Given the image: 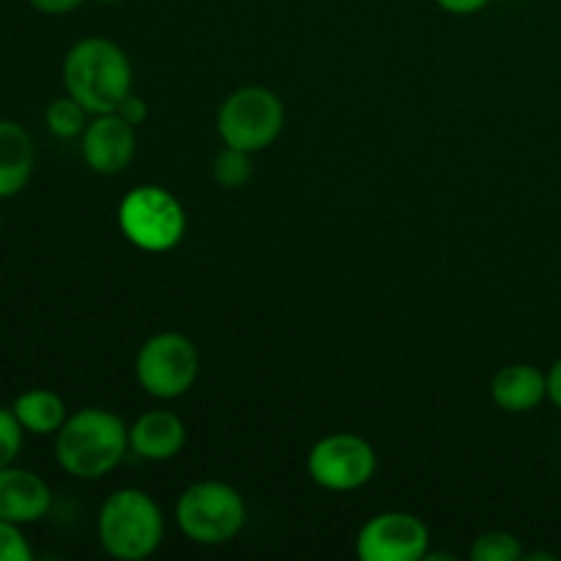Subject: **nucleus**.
Returning a JSON list of instances; mask_svg holds the SVG:
<instances>
[{
  "label": "nucleus",
  "instance_id": "obj_1",
  "mask_svg": "<svg viewBox=\"0 0 561 561\" xmlns=\"http://www.w3.org/2000/svg\"><path fill=\"white\" fill-rule=\"evenodd\" d=\"M129 453V427L118 414L88 405L55 433V460L75 480H102Z\"/></svg>",
  "mask_w": 561,
  "mask_h": 561
},
{
  "label": "nucleus",
  "instance_id": "obj_2",
  "mask_svg": "<svg viewBox=\"0 0 561 561\" xmlns=\"http://www.w3.org/2000/svg\"><path fill=\"white\" fill-rule=\"evenodd\" d=\"M64 88L91 115L115 113L131 93L129 55L104 36L80 38L64 58Z\"/></svg>",
  "mask_w": 561,
  "mask_h": 561
},
{
  "label": "nucleus",
  "instance_id": "obj_3",
  "mask_svg": "<svg viewBox=\"0 0 561 561\" xmlns=\"http://www.w3.org/2000/svg\"><path fill=\"white\" fill-rule=\"evenodd\" d=\"M96 535L113 559H148L164 540V515L146 491L121 488L104 499L96 518Z\"/></svg>",
  "mask_w": 561,
  "mask_h": 561
},
{
  "label": "nucleus",
  "instance_id": "obj_4",
  "mask_svg": "<svg viewBox=\"0 0 561 561\" xmlns=\"http://www.w3.org/2000/svg\"><path fill=\"white\" fill-rule=\"evenodd\" d=\"M175 524H179L181 535L197 546H225L244 529V496L228 482H195L179 496Z\"/></svg>",
  "mask_w": 561,
  "mask_h": 561
},
{
  "label": "nucleus",
  "instance_id": "obj_5",
  "mask_svg": "<svg viewBox=\"0 0 561 561\" xmlns=\"http://www.w3.org/2000/svg\"><path fill=\"white\" fill-rule=\"evenodd\" d=\"M118 228L137 250L168 252L184 239L186 214L162 186H135L118 206Z\"/></svg>",
  "mask_w": 561,
  "mask_h": 561
},
{
  "label": "nucleus",
  "instance_id": "obj_6",
  "mask_svg": "<svg viewBox=\"0 0 561 561\" xmlns=\"http://www.w3.org/2000/svg\"><path fill=\"white\" fill-rule=\"evenodd\" d=\"M285 126V104L274 91L247 85L230 93L217 113V131L225 146L257 153L272 146Z\"/></svg>",
  "mask_w": 561,
  "mask_h": 561
},
{
  "label": "nucleus",
  "instance_id": "obj_7",
  "mask_svg": "<svg viewBox=\"0 0 561 561\" xmlns=\"http://www.w3.org/2000/svg\"><path fill=\"white\" fill-rule=\"evenodd\" d=\"M201 373L195 340L181 332H159L140 345L135 359L137 383L157 400H175L190 392Z\"/></svg>",
  "mask_w": 561,
  "mask_h": 561
},
{
  "label": "nucleus",
  "instance_id": "obj_8",
  "mask_svg": "<svg viewBox=\"0 0 561 561\" xmlns=\"http://www.w3.org/2000/svg\"><path fill=\"white\" fill-rule=\"evenodd\" d=\"M376 449L356 433H329L312 444L307 471L323 491L351 493L365 488L376 474Z\"/></svg>",
  "mask_w": 561,
  "mask_h": 561
},
{
  "label": "nucleus",
  "instance_id": "obj_9",
  "mask_svg": "<svg viewBox=\"0 0 561 561\" xmlns=\"http://www.w3.org/2000/svg\"><path fill=\"white\" fill-rule=\"evenodd\" d=\"M431 531L414 513L389 510L367 520L356 535V557L362 561H425Z\"/></svg>",
  "mask_w": 561,
  "mask_h": 561
},
{
  "label": "nucleus",
  "instance_id": "obj_10",
  "mask_svg": "<svg viewBox=\"0 0 561 561\" xmlns=\"http://www.w3.org/2000/svg\"><path fill=\"white\" fill-rule=\"evenodd\" d=\"M82 159L99 175H118L135 159V126L118 113L93 115L82 131Z\"/></svg>",
  "mask_w": 561,
  "mask_h": 561
},
{
  "label": "nucleus",
  "instance_id": "obj_11",
  "mask_svg": "<svg viewBox=\"0 0 561 561\" xmlns=\"http://www.w3.org/2000/svg\"><path fill=\"white\" fill-rule=\"evenodd\" d=\"M53 507V491L47 482L31 469L5 466L0 469V518L16 526L42 520Z\"/></svg>",
  "mask_w": 561,
  "mask_h": 561
},
{
  "label": "nucleus",
  "instance_id": "obj_12",
  "mask_svg": "<svg viewBox=\"0 0 561 561\" xmlns=\"http://www.w3.org/2000/svg\"><path fill=\"white\" fill-rule=\"evenodd\" d=\"M186 427L179 414L168 409H151L137 416L129 427V449L142 460L162 463L184 449Z\"/></svg>",
  "mask_w": 561,
  "mask_h": 561
},
{
  "label": "nucleus",
  "instance_id": "obj_13",
  "mask_svg": "<svg viewBox=\"0 0 561 561\" xmlns=\"http://www.w3.org/2000/svg\"><path fill=\"white\" fill-rule=\"evenodd\" d=\"M548 398V378L540 367L515 362L491 381V400L507 414H529Z\"/></svg>",
  "mask_w": 561,
  "mask_h": 561
},
{
  "label": "nucleus",
  "instance_id": "obj_14",
  "mask_svg": "<svg viewBox=\"0 0 561 561\" xmlns=\"http://www.w3.org/2000/svg\"><path fill=\"white\" fill-rule=\"evenodd\" d=\"M36 168V146L22 124L0 118V201L14 197L31 184Z\"/></svg>",
  "mask_w": 561,
  "mask_h": 561
},
{
  "label": "nucleus",
  "instance_id": "obj_15",
  "mask_svg": "<svg viewBox=\"0 0 561 561\" xmlns=\"http://www.w3.org/2000/svg\"><path fill=\"white\" fill-rule=\"evenodd\" d=\"M11 411L31 436H55L69 420L64 398L53 389H27L14 400Z\"/></svg>",
  "mask_w": 561,
  "mask_h": 561
},
{
  "label": "nucleus",
  "instance_id": "obj_16",
  "mask_svg": "<svg viewBox=\"0 0 561 561\" xmlns=\"http://www.w3.org/2000/svg\"><path fill=\"white\" fill-rule=\"evenodd\" d=\"M88 110L82 107L77 99H71L69 93L55 102H49L47 113H44V121H47V129L53 131L60 140H71V137H82L88 126Z\"/></svg>",
  "mask_w": 561,
  "mask_h": 561
},
{
  "label": "nucleus",
  "instance_id": "obj_17",
  "mask_svg": "<svg viewBox=\"0 0 561 561\" xmlns=\"http://www.w3.org/2000/svg\"><path fill=\"white\" fill-rule=\"evenodd\" d=\"M524 546H520L518 537L513 531L493 529L485 535L477 537L471 542L469 559L471 561H520L524 559Z\"/></svg>",
  "mask_w": 561,
  "mask_h": 561
},
{
  "label": "nucleus",
  "instance_id": "obj_18",
  "mask_svg": "<svg viewBox=\"0 0 561 561\" xmlns=\"http://www.w3.org/2000/svg\"><path fill=\"white\" fill-rule=\"evenodd\" d=\"M252 153L225 146L214 159V181L225 190H241L252 179Z\"/></svg>",
  "mask_w": 561,
  "mask_h": 561
},
{
  "label": "nucleus",
  "instance_id": "obj_19",
  "mask_svg": "<svg viewBox=\"0 0 561 561\" xmlns=\"http://www.w3.org/2000/svg\"><path fill=\"white\" fill-rule=\"evenodd\" d=\"M22 442H25V427L14 416V411L0 405V469L14 463L22 453Z\"/></svg>",
  "mask_w": 561,
  "mask_h": 561
},
{
  "label": "nucleus",
  "instance_id": "obj_20",
  "mask_svg": "<svg viewBox=\"0 0 561 561\" xmlns=\"http://www.w3.org/2000/svg\"><path fill=\"white\" fill-rule=\"evenodd\" d=\"M33 548L22 535V526L0 518V561H31Z\"/></svg>",
  "mask_w": 561,
  "mask_h": 561
},
{
  "label": "nucleus",
  "instance_id": "obj_21",
  "mask_svg": "<svg viewBox=\"0 0 561 561\" xmlns=\"http://www.w3.org/2000/svg\"><path fill=\"white\" fill-rule=\"evenodd\" d=\"M115 113H118L124 121H129L131 126H140L142 121L148 118V104L142 102L140 96H135V93H129V96L118 104V110H115Z\"/></svg>",
  "mask_w": 561,
  "mask_h": 561
},
{
  "label": "nucleus",
  "instance_id": "obj_22",
  "mask_svg": "<svg viewBox=\"0 0 561 561\" xmlns=\"http://www.w3.org/2000/svg\"><path fill=\"white\" fill-rule=\"evenodd\" d=\"M36 11L49 16H60V14H71L75 9H80L85 0H27Z\"/></svg>",
  "mask_w": 561,
  "mask_h": 561
},
{
  "label": "nucleus",
  "instance_id": "obj_23",
  "mask_svg": "<svg viewBox=\"0 0 561 561\" xmlns=\"http://www.w3.org/2000/svg\"><path fill=\"white\" fill-rule=\"evenodd\" d=\"M436 3L442 5L444 11H449V14L466 16V14H477V11H482L491 0H436Z\"/></svg>",
  "mask_w": 561,
  "mask_h": 561
},
{
  "label": "nucleus",
  "instance_id": "obj_24",
  "mask_svg": "<svg viewBox=\"0 0 561 561\" xmlns=\"http://www.w3.org/2000/svg\"><path fill=\"white\" fill-rule=\"evenodd\" d=\"M548 378V400L561 411V359L551 365V370L546 373Z\"/></svg>",
  "mask_w": 561,
  "mask_h": 561
},
{
  "label": "nucleus",
  "instance_id": "obj_25",
  "mask_svg": "<svg viewBox=\"0 0 561 561\" xmlns=\"http://www.w3.org/2000/svg\"><path fill=\"white\" fill-rule=\"evenodd\" d=\"M96 3H102V5H115V3H121V0H96Z\"/></svg>",
  "mask_w": 561,
  "mask_h": 561
},
{
  "label": "nucleus",
  "instance_id": "obj_26",
  "mask_svg": "<svg viewBox=\"0 0 561 561\" xmlns=\"http://www.w3.org/2000/svg\"><path fill=\"white\" fill-rule=\"evenodd\" d=\"M0 225H3V214H0Z\"/></svg>",
  "mask_w": 561,
  "mask_h": 561
}]
</instances>
